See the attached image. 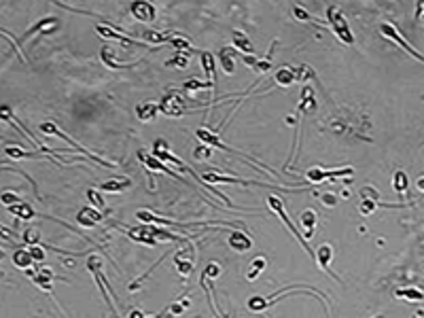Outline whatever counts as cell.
<instances>
[{"label": "cell", "instance_id": "22", "mask_svg": "<svg viewBox=\"0 0 424 318\" xmlns=\"http://www.w3.org/2000/svg\"><path fill=\"white\" fill-rule=\"evenodd\" d=\"M202 66H204L208 83H215L217 81V62H215V55H212L210 51H202Z\"/></svg>", "mask_w": 424, "mask_h": 318}, {"label": "cell", "instance_id": "34", "mask_svg": "<svg viewBox=\"0 0 424 318\" xmlns=\"http://www.w3.org/2000/svg\"><path fill=\"white\" fill-rule=\"evenodd\" d=\"M189 55H191V53H182V51H178L174 57H170V60H166V66H168V68H172V66H174V68H180V70H182V68H187Z\"/></svg>", "mask_w": 424, "mask_h": 318}, {"label": "cell", "instance_id": "33", "mask_svg": "<svg viewBox=\"0 0 424 318\" xmlns=\"http://www.w3.org/2000/svg\"><path fill=\"white\" fill-rule=\"evenodd\" d=\"M265 269V259L263 257H257L254 261L250 263V267H248V271H246V278L248 280H257L259 278V274Z\"/></svg>", "mask_w": 424, "mask_h": 318}, {"label": "cell", "instance_id": "26", "mask_svg": "<svg viewBox=\"0 0 424 318\" xmlns=\"http://www.w3.org/2000/svg\"><path fill=\"white\" fill-rule=\"evenodd\" d=\"M297 81V77H295V68L293 66H282V68H278V72H276V83L280 85V87H289V85H293Z\"/></svg>", "mask_w": 424, "mask_h": 318}, {"label": "cell", "instance_id": "46", "mask_svg": "<svg viewBox=\"0 0 424 318\" xmlns=\"http://www.w3.org/2000/svg\"><path fill=\"white\" fill-rule=\"evenodd\" d=\"M320 201H322V206L331 208V206H335V204H337V197H335L333 193H320Z\"/></svg>", "mask_w": 424, "mask_h": 318}, {"label": "cell", "instance_id": "8", "mask_svg": "<svg viewBox=\"0 0 424 318\" xmlns=\"http://www.w3.org/2000/svg\"><path fill=\"white\" fill-rule=\"evenodd\" d=\"M138 159H140V164H145V166H147L149 170H153V172H163V174H168V176H172V178H178V180H182V178H180L178 174H174V172L170 170V168H166V166H163V164H161V162H159V159L155 157V155H149V153H147V151H143V149L138 151Z\"/></svg>", "mask_w": 424, "mask_h": 318}, {"label": "cell", "instance_id": "7", "mask_svg": "<svg viewBox=\"0 0 424 318\" xmlns=\"http://www.w3.org/2000/svg\"><path fill=\"white\" fill-rule=\"evenodd\" d=\"M380 30H382V34H384L386 38L394 40V42H397V45H399V47H403V49H405V51H407L409 55H412V57H416V60L424 62V55H422L420 51H416V49H414L412 45H409V42H407V40L403 38V34H401V32H399V30H397V28H394L392 24H382V26H380Z\"/></svg>", "mask_w": 424, "mask_h": 318}, {"label": "cell", "instance_id": "13", "mask_svg": "<svg viewBox=\"0 0 424 318\" xmlns=\"http://www.w3.org/2000/svg\"><path fill=\"white\" fill-rule=\"evenodd\" d=\"M96 30H98V34H100V36H104V38L119 40L123 47H127V45H138V40L123 36V34H121V32H117V30H115V28H112V26H106V24H96Z\"/></svg>", "mask_w": 424, "mask_h": 318}, {"label": "cell", "instance_id": "15", "mask_svg": "<svg viewBox=\"0 0 424 318\" xmlns=\"http://www.w3.org/2000/svg\"><path fill=\"white\" fill-rule=\"evenodd\" d=\"M60 28V21L55 19V17H47V19H40V21H36L30 30H28L26 34H23V38H30L32 34H36V32H42V34H49V32H53V30H58Z\"/></svg>", "mask_w": 424, "mask_h": 318}, {"label": "cell", "instance_id": "47", "mask_svg": "<svg viewBox=\"0 0 424 318\" xmlns=\"http://www.w3.org/2000/svg\"><path fill=\"white\" fill-rule=\"evenodd\" d=\"M293 13H295V17H297V19H301V21H312V17H310V13H308L305 9H301V7H295V9H293Z\"/></svg>", "mask_w": 424, "mask_h": 318}, {"label": "cell", "instance_id": "14", "mask_svg": "<svg viewBox=\"0 0 424 318\" xmlns=\"http://www.w3.org/2000/svg\"><path fill=\"white\" fill-rule=\"evenodd\" d=\"M130 11H132V15L140 21H153L155 19V7L151 3H140L138 0V3H132Z\"/></svg>", "mask_w": 424, "mask_h": 318}, {"label": "cell", "instance_id": "2", "mask_svg": "<svg viewBox=\"0 0 424 318\" xmlns=\"http://www.w3.org/2000/svg\"><path fill=\"white\" fill-rule=\"evenodd\" d=\"M127 236H130V240L140 242V244H149V246H155L159 238L161 240H182L180 236H174V234H170V231H163L155 225H145V223L127 229Z\"/></svg>", "mask_w": 424, "mask_h": 318}, {"label": "cell", "instance_id": "32", "mask_svg": "<svg viewBox=\"0 0 424 318\" xmlns=\"http://www.w3.org/2000/svg\"><path fill=\"white\" fill-rule=\"evenodd\" d=\"M87 199L93 204V208H98L102 214H108V208H106L104 199H102V195H100V191H98V189H87Z\"/></svg>", "mask_w": 424, "mask_h": 318}, {"label": "cell", "instance_id": "18", "mask_svg": "<svg viewBox=\"0 0 424 318\" xmlns=\"http://www.w3.org/2000/svg\"><path fill=\"white\" fill-rule=\"evenodd\" d=\"M229 246L233 251H238V253H244V251H248L252 246V242H250V238L246 234H242V231H231V234H229Z\"/></svg>", "mask_w": 424, "mask_h": 318}, {"label": "cell", "instance_id": "19", "mask_svg": "<svg viewBox=\"0 0 424 318\" xmlns=\"http://www.w3.org/2000/svg\"><path fill=\"white\" fill-rule=\"evenodd\" d=\"M132 187V180L130 178H110L106 183L100 185V189L106 191V193H121L125 189H130Z\"/></svg>", "mask_w": 424, "mask_h": 318}, {"label": "cell", "instance_id": "41", "mask_svg": "<svg viewBox=\"0 0 424 318\" xmlns=\"http://www.w3.org/2000/svg\"><path fill=\"white\" fill-rule=\"evenodd\" d=\"M361 197L363 199H373V201H378V204H382V197L378 195V191L373 189V187H363V189H361Z\"/></svg>", "mask_w": 424, "mask_h": 318}, {"label": "cell", "instance_id": "50", "mask_svg": "<svg viewBox=\"0 0 424 318\" xmlns=\"http://www.w3.org/2000/svg\"><path fill=\"white\" fill-rule=\"evenodd\" d=\"M416 187H418V189H420V191H424V176H422V178H418Z\"/></svg>", "mask_w": 424, "mask_h": 318}, {"label": "cell", "instance_id": "39", "mask_svg": "<svg viewBox=\"0 0 424 318\" xmlns=\"http://www.w3.org/2000/svg\"><path fill=\"white\" fill-rule=\"evenodd\" d=\"M5 153H7L11 159H23V157H32V155H34V153H26V151H21L19 147H7Z\"/></svg>", "mask_w": 424, "mask_h": 318}, {"label": "cell", "instance_id": "11", "mask_svg": "<svg viewBox=\"0 0 424 318\" xmlns=\"http://www.w3.org/2000/svg\"><path fill=\"white\" fill-rule=\"evenodd\" d=\"M204 180L206 183H231V185H259V187H267L265 183L261 180H242V178H235V176H225V174H217V170H212V172H204Z\"/></svg>", "mask_w": 424, "mask_h": 318}, {"label": "cell", "instance_id": "12", "mask_svg": "<svg viewBox=\"0 0 424 318\" xmlns=\"http://www.w3.org/2000/svg\"><path fill=\"white\" fill-rule=\"evenodd\" d=\"M316 110V98H314V89L312 87H308V85H303V89H301V98H299V104H297V112L301 115H310V112H314Z\"/></svg>", "mask_w": 424, "mask_h": 318}, {"label": "cell", "instance_id": "37", "mask_svg": "<svg viewBox=\"0 0 424 318\" xmlns=\"http://www.w3.org/2000/svg\"><path fill=\"white\" fill-rule=\"evenodd\" d=\"M204 87H212V83H202V81H197V79H191V81H187L185 85H182V89L185 92H197V89H204Z\"/></svg>", "mask_w": 424, "mask_h": 318}, {"label": "cell", "instance_id": "44", "mask_svg": "<svg viewBox=\"0 0 424 318\" xmlns=\"http://www.w3.org/2000/svg\"><path fill=\"white\" fill-rule=\"evenodd\" d=\"M221 274V265L217 263V261H212V263H208V267L204 269V276L206 278H217Z\"/></svg>", "mask_w": 424, "mask_h": 318}, {"label": "cell", "instance_id": "45", "mask_svg": "<svg viewBox=\"0 0 424 318\" xmlns=\"http://www.w3.org/2000/svg\"><path fill=\"white\" fill-rule=\"evenodd\" d=\"M212 155V151L208 149V147H197L195 151H193V157L195 159H200V162H204V159H208Z\"/></svg>", "mask_w": 424, "mask_h": 318}, {"label": "cell", "instance_id": "20", "mask_svg": "<svg viewBox=\"0 0 424 318\" xmlns=\"http://www.w3.org/2000/svg\"><path fill=\"white\" fill-rule=\"evenodd\" d=\"M100 55H102L104 66H108L110 70H127V68H132V66L138 64V62H136V64H121V62H117V60H115V51L108 49V47H102Z\"/></svg>", "mask_w": 424, "mask_h": 318}, {"label": "cell", "instance_id": "42", "mask_svg": "<svg viewBox=\"0 0 424 318\" xmlns=\"http://www.w3.org/2000/svg\"><path fill=\"white\" fill-rule=\"evenodd\" d=\"M378 206H380V204H378V201H373V199H363V201H361V208H359V210H361V214L369 216V214H371V212H373Z\"/></svg>", "mask_w": 424, "mask_h": 318}, {"label": "cell", "instance_id": "51", "mask_svg": "<svg viewBox=\"0 0 424 318\" xmlns=\"http://www.w3.org/2000/svg\"><path fill=\"white\" fill-rule=\"evenodd\" d=\"M378 318H382V316H378Z\"/></svg>", "mask_w": 424, "mask_h": 318}, {"label": "cell", "instance_id": "49", "mask_svg": "<svg viewBox=\"0 0 424 318\" xmlns=\"http://www.w3.org/2000/svg\"><path fill=\"white\" fill-rule=\"evenodd\" d=\"M416 17H418V19H424V3H420V5L416 7Z\"/></svg>", "mask_w": 424, "mask_h": 318}, {"label": "cell", "instance_id": "24", "mask_svg": "<svg viewBox=\"0 0 424 318\" xmlns=\"http://www.w3.org/2000/svg\"><path fill=\"white\" fill-rule=\"evenodd\" d=\"M7 210H9L11 214H15L17 219H21V221H32L34 216H36L34 208H32L30 204H26V201H21V204H15V206H9Z\"/></svg>", "mask_w": 424, "mask_h": 318}, {"label": "cell", "instance_id": "36", "mask_svg": "<svg viewBox=\"0 0 424 318\" xmlns=\"http://www.w3.org/2000/svg\"><path fill=\"white\" fill-rule=\"evenodd\" d=\"M295 77H297V81H299V83H308L310 79H316V72L310 68V66L303 64V66H297L295 68Z\"/></svg>", "mask_w": 424, "mask_h": 318}, {"label": "cell", "instance_id": "48", "mask_svg": "<svg viewBox=\"0 0 424 318\" xmlns=\"http://www.w3.org/2000/svg\"><path fill=\"white\" fill-rule=\"evenodd\" d=\"M30 255H32L34 261H42V259H45V251H42L40 246H32L30 248Z\"/></svg>", "mask_w": 424, "mask_h": 318}, {"label": "cell", "instance_id": "31", "mask_svg": "<svg viewBox=\"0 0 424 318\" xmlns=\"http://www.w3.org/2000/svg\"><path fill=\"white\" fill-rule=\"evenodd\" d=\"M407 185H409V180H407V174L403 170H397L392 174V189L397 191V193H405L407 191Z\"/></svg>", "mask_w": 424, "mask_h": 318}, {"label": "cell", "instance_id": "38", "mask_svg": "<svg viewBox=\"0 0 424 318\" xmlns=\"http://www.w3.org/2000/svg\"><path fill=\"white\" fill-rule=\"evenodd\" d=\"M0 112H3V119H5V121H13V123H17V121H15V117H13V112H11V108H9L7 104H3V106H0ZM19 129H21V132H23V134H26L28 138H30V140H34V138H32V134H30V132H28V129H23V127H19Z\"/></svg>", "mask_w": 424, "mask_h": 318}, {"label": "cell", "instance_id": "27", "mask_svg": "<svg viewBox=\"0 0 424 318\" xmlns=\"http://www.w3.org/2000/svg\"><path fill=\"white\" fill-rule=\"evenodd\" d=\"M136 219H138V221H143L145 225H151V223H157V225H174L172 221L161 219V216H157V214L151 212V210H138V212H136Z\"/></svg>", "mask_w": 424, "mask_h": 318}, {"label": "cell", "instance_id": "30", "mask_svg": "<svg viewBox=\"0 0 424 318\" xmlns=\"http://www.w3.org/2000/svg\"><path fill=\"white\" fill-rule=\"evenodd\" d=\"M219 60H221L223 70L227 72V75H231V72L235 70V68H233V49H229V47H223V49L219 51Z\"/></svg>", "mask_w": 424, "mask_h": 318}, {"label": "cell", "instance_id": "29", "mask_svg": "<svg viewBox=\"0 0 424 318\" xmlns=\"http://www.w3.org/2000/svg\"><path fill=\"white\" fill-rule=\"evenodd\" d=\"M299 223L305 229V240L312 238V231H314V225H316V212L314 210H303L301 216H299Z\"/></svg>", "mask_w": 424, "mask_h": 318}, {"label": "cell", "instance_id": "1", "mask_svg": "<svg viewBox=\"0 0 424 318\" xmlns=\"http://www.w3.org/2000/svg\"><path fill=\"white\" fill-rule=\"evenodd\" d=\"M327 129L333 132L335 136H359L363 138V127L367 125V121L357 115L350 108H339L335 115L327 119Z\"/></svg>", "mask_w": 424, "mask_h": 318}, {"label": "cell", "instance_id": "35", "mask_svg": "<svg viewBox=\"0 0 424 318\" xmlns=\"http://www.w3.org/2000/svg\"><path fill=\"white\" fill-rule=\"evenodd\" d=\"M143 40L155 42V45H161V42H170V40H172V36L161 34V32H153V30H145L143 32Z\"/></svg>", "mask_w": 424, "mask_h": 318}, {"label": "cell", "instance_id": "5", "mask_svg": "<svg viewBox=\"0 0 424 318\" xmlns=\"http://www.w3.org/2000/svg\"><path fill=\"white\" fill-rule=\"evenodd\" d=\"M159 110L168 117H180V115H185L187 108H185V102H182V98L178 94V89H168V94L161 98V104H159Z\"/></svg>", "mask_w": 424, "mask_h": 318}, {"label": "cell", "instance_id": "25", "mask_svg": "<svg viewBox=\"0 0 424 318\" xmlns=\"http://www.w3.org/2000/svg\"><path fill=\"white\" fill-rule=\"evenodd\" d=\"M231 40H233V45H235L240 51H244V55H252V53H254L252 42H250V38H248L244 32L233 30V32H231Z\"/></svg>", "mask_w": 424, "mask_h": 318}, {"label": "cell", "instance_id": "4", "mask_svg": "<svg viewBox=\"0 0 424 318\" xmlns=\"http://www.w3.org/2000/svg\"><path fill=\"white\" fill-rule=\"evenodd\" d=\"M267 204H270V210H274V212L280 216V219H282V223H285V225L289 227V231H291V234H293L297 240L301 242V246H303V248H305L310 255L314 257L316 253H314L312 248L308 246V240H305V238H301V234H299V231H297V227H295V225L289 221V216H287V212H285V204H282V201H280V197H276V195H270V197H267Z\"/></svg>", "mask_w": 424, "mask_h": 318}, {"label": "cell", "instance_id": "40", "mask_svg": "<svg viewBox=\"0 0 424 318\" xmlns=\"http://www.w3.org/2000/svg\"><path fill=\"white\" fill-rule=\"evenodd\" d=\"M23 240H26L28 244H34V246H36V242L40 240V231H38V227H30V229H26Z\"/></svg>", "mask_w": 424, "mask_h": 318}, {"label": "cell", "instance_id": "9", "mask_svg": "<svg viewBox=\"0 0 424 318\" xmlns=\"http://www.w3.org/2000/svg\"><path fill=\"white\" fill-rule=\"evenodd\" d=\"M102 219H104V214L98 210V208H93V206H83L77 212V223L81 227H93V225L100 223Z\"/></svg>", "mask_w": 424, "mask_h": 318}, {"label": "cell", "instance_id": "6", "mask_svg": "<svg viewBox=\"0 0 424 318\" xmlns=\"http://www.w3.org/2000/svg\"><path fill=\"white\" fill-rule=\"evenodd\" d=\"M352 170L350 166L348 168H339V170H320V168H310L305 172V176L310 183H324V180H337V178H350L352 176Z\"/></svg>", "mask_w": 424, "mask_h": 318}, {"label": "cell", "instance_id": "28", "mask_svg": "<svg viewBox=\"0 0 424 318\" xmlns=\"http://www.w3.org/2000/svg\"><path fill=\"white\" fill-rule=\"evenodd\" d=\"M32 263H34V259H32L30 251H15V253H13V265H15V267L30 271Z\"/></svg>", "mask_w": 424, "mask_h": 318}, {"label": "cell", "instance_id": "21", "mask_svg": "<svg viewBox=\"0 0 424 318\" xmlns=\"http://www.w3.org/2000/svg\"><path fill=\"white\" fill-rule=\"evenodd\" d=\"M157 112H159V104H155V102H143L136 106V115L140 121H153L157 117Z\"/></svg>", "mask_w": 424, "mask_h": 318}, {"label": "cell", "instance_id": "3", "mask_svg": "<svg viewBox=\"0 0 424 318\" xmlns=\"http://www.w3.org/2000/svg\"><path fill=\"white\" fill-rule=\"evenodd\" d=\"M327 19L331 30L335 32V36L344 42V45H355V36H352V30L348 26V19L344 15V11L339 7H329L327 9Z\"/></svg>", "mask_w": 424, "mask_h": 318}, {"label": "cell", "instance_id": "17", "mask_svg": "<svg viewBox=\"0 0 424 318\" xmlns=\"http://www.w3.org/2000/svg\"><path fill=\"white\" fill-rule=\"evenodd\" d=\"M331 257H333V248L329 246V244H320L316 255H314V259L320 265V269L327 271V274H331Z\"/></svg>", "mask_w": 424, "mask_h": 318}, {"label": "cell", "instance_id": "16", "mask_svg": "<svg viewBox=\"0 0 424 318\" xmlns=\"http://www.w3.org/2000/svg\"><path fill=\"white\" fill-rule=\"evenodd\" d=\"M174 265L178 267V274L182 276H189L193 271V259H191V251L185 248V251H178L176 257H174Z\"/></svg>", "mask_w": 424, "mask_h": 318}, {"label": "cell", "instance_id": "10", "mask_svg": "<svg viewBox=\"0 0 424 318\" xmlns=\"http://www.w3.org/2000/svg\"><path fill=\"white\" fill-rule=\"evenodd\" d=\"M32 276V280H34V284L38 286V288H42L45 293H51V288H53V280H55V274H53V269H49V267H42V269H30L28 271Z\"/></svg>", "mask_w": 424, "mask_h": 318}, {"label": "cell", "instance_id": "23", "mask_svg": "<svg viewBox=\"0 0 424 318\" xmlns=\"http://www.w3.org/2000/svg\"><path fill=\"white\" fill-rule=\"evenodd\" d=\"M394 297H397V299H405V301H412V303H420V301H424V291H420V288H414V286H409V288H397V291H394Z\"/></svg>", "mask_w": 424, "mask_h": 318}, {"label": "cell", "instance_id": "43", "mask_svg": "<svg viewBox=\"0 0 424 318\" xmlns=\"http://www.w3.org/2000/svg\"><path fill=\"white\" fill-rule=\"evenodd\" d=\"M3 204L9 208V206H15V204H21V197L17 193H11V191H5L3 193Z\"/></svg>", "mask_w": 424, "mask_h": 318}]
</instances>
